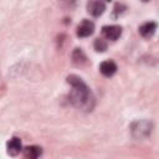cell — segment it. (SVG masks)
Listing matches in <instances>:
<instances>
[{"label":"cell","mask_w":159,"mask_h":159,"mask_svg":"<svg viewBox=\"0 0 159 159\" xmlns=\"http://www.w3.org/2000/svg\"><path fill=\"white\" fill-rule=\"evenodd\" d=\"M155 30H157V24L153 22V21H148V22H145V24H143V25L139 26V32L145 39L152 37L154 35Z\"/></svg>","instance_id":"cell-8"},{"label":"cell","mask_w":159,"mask_h":159,"mask_svg":"<svg viewBox=\"0 0 159 159\" xmlns=\"http://www.w3.org/2000/svg\"><path fill=\"white\" fill-rule=\"evenodd\" d=\"M106 10V4L103 0H88L87 2V11L97 17V16H101Z\"/></svg>","instance_id":"cell-3"},{"label":"cell","mask_w":159,"mask_h":159,"mask_svg":"<svg viewBox=\"0 0 159 159\" xmlns=\"http://www.w3.org/2000/svg\"><path fill=\"white\" fill-rule=\"evenodd\" d=\"M94 31V24L89 20H83L77 26V36L80 37H88Z\"/></svg>","instance_id":"cell-5"},{"label":"cell","mask_w":159,"mask_h":159,"mask_svg":"<svg viewBox=\"0 0 159 159\" xmlns=\"http://www.w3.org/2000/svg\"><path fill=\"white\" fill-rule=\"evenodd\" d=\"M99 71H101V73H102L103 76H106V77H112V76L117 72V65H116L113 61H111V60L103 61V62L99 65Z\"/></svg>","instance_id":"cell-6"},{"label":"cell","mask_w":159,"mask_h":159,"mask_svg":"<svg viewBox=\"0 0 159 159\" xmlns=\"http://www.w3.org/2000/svg\"><path fill=\"white\" fill-rule=\"evenodd\" d=\"M6 145H7V153H9L10 155H12V157L17 155V154L21 152V149H22L21 140H20V138H17V137L11 138V139L7 142Z\"/></svg>","instance_id":"cell-7"},{"label":"cell","mask_w":159,"mask_h":159,"mask_svg":"<svg viewBox=\"0 0 159 159\" xmlns=\"http://www.w3.org/2000/svg\"><path fill=\"white\" fill-rule=\"evenodd\" d=\"M142 1H143V2H147V1H149V0H142Z\"/></svg>","instance_id":"cell-12"},{"label":"cell","mask_w":159,"mask_h":159,"mask_svg":"<svg viewBox=\"0 0 159 159\" xmlns=\"http://www.w3.org/2000/svg\"><path fill=\"white\" fill-rule=\"evenodd\" d=\"M72 58H73V62L76 63V65H82V63H84L86 62V56H84V53H83V51L81 50V48H76L75 50V52H73V56H72Z\"/></svg>","instance_id":"cell-10"},{"label":"cell","mask_w":159,"mask_h":159,"mask_svg":"<svg viewBox=\"0 0 159 159\" xmlns=\"http://www.w3.org/2000/svg\"><path fill=\"white\" fill-rule=\"evenodd\" d=\"M102 34L107 40L116 41L119 39L122 35V27L117 25H109V26H103L102 27Z\"/></svg>","instance_id":"cell-4"},{"label":"cell","mask_w":159,"mask_h":159,"mask_svg":"<svg viewBox=\"0 0 159 159\" xmlns=\"http://www.w3.org/2000/svg\"><path fill=\"white\" fill-rule=\"evenodd\" d=\"M94 48L98 52H103V51L107 50V42L103 39H96V41H94Z\"/></svg>","instance_id":"cell-11"},{"label":"cell","mask_w":159,"mask_h":159,"mask_svg":"<svg viewBox=\"0 0 159 159\" xmlns=\"http://www.w3.org/2000/svg\"><path fill=\"white\" fill-rule=\"evenodd\" d=\"M67 82L71 84L72 91L70 92V102L78 109L89 112L94 107V96L88 86L77 76L71 75L67 77Z\"/></svg>","instance_id":"cell-1"},{"label":"cell","mask_w":159,"mask_h":159,"mask_svg":"<svg viewBox=\"0 0 159 159\" xmlns=\"http://www.w3.org/2000/svg\"><path fill=\"white\" fill-rule=\"evenodd\" d=\"M107 1H111V0H107Z\"/></svg>","instance_id":"cell-13"},{"label":"cell","mask_w":159,"mask_h":159,"mask_svg":"<svg viewBox=\"0 0 159 159\" xmlns=\"http://www.w3.org/2000/svg\"><path fill=\"white\" fill-rule=\"evenodd\" d=\"M132 135L137 139H144L148 135H150L152 132V124L148 120H137L130 127Z\"/></svg>","instance_id":"cell-2"},{"label":"cell","mask_w":159,"mask_h":159,"mask_svg":"<svg viewBox=\"0 0 159 159\" xmlns=\"http://www.w3.org/2000/svg\"><path fill=\"white\" fill-rule=\"evenodd\" d=\"M24 154L26 158H30V159H35V158H39L41 154H42V150L40 147H36V145H31V147H26L24 149Z\"/></svg>","instance_id":"cell-9"}]
</instances>
